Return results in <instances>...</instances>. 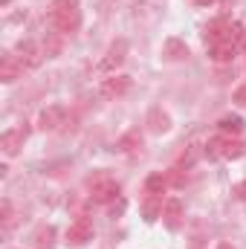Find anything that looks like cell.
Returning <instances> with one entry per match:
<instances>
[{"label": "cell", "mask_w": 246, "mask_h": 249, "mask_svg": "<svg viewBox=\"0 0 246 249\" xmlns=\"http://www.w3.org/2000/svg\"><path fill=\"white\" fill-rule=\"evenodd\" d=\"M145 188H148V194H162V191L168 188V177H165V174H151V177L145 180Z\"/></svg>", "instance_id": "cell-20"}, {"label": "cell", "mask_w": 246, "mask_h": 249, "mask_svg": "<svg viewBox=\"0 0 246 249\" xmlns=\"http://www.w3.org/2000/svg\"><path fill=\"white\" fill-rule=\"evenodd\" d=\"M0 214H3V226L9 229V226H12V220H15V217H12V203H9V200H3V203H0Z\"/></svg>", "instance_id": "cell-21"}, {"label": "cell", "mask_w": 246, "mask_h": 249, "mask_svg": "<svg viewBox=\"0 0 246 249\" xmlns=\"http://www.w3.org/2000/svg\"><path fill=\"white\" fill-rule=\"evenodd\" d=\"M217 127H220L223 136H238V133L244 130V119H241V116H223V119L217 122Z\"/></svg>", "instance_id": "cell-19"}, {"label": "cell", "mask_w": 246, "mask_h": 249, "mask_svg": "<svg viewBox=\"0 0 246 249\" xmlns=\"http://www.w3.org/2000/svg\"><path fill=\"white\" fill-rule=\"evenodd\" d=\"M130 75H110V78H105L102 84H99V96L102 99H122L124 93L130 90Z\"/></svg>", "instance_id": "cell-7"}, {"label": "cell", "mask_w": 246, "mask_h": 249, "mask_svg": "<svg viewBox=\"0 0 246 249\" xmlns=\"http://www.w3.org/2000/svg\"><path fill=\"white\" fill-rule=\"evenodd\" d=\"M206 157H211V160H241L246 157V145L238 139V136H214V139H209V145H206Z\"/></svg>", "instance_id": "cell-2"}, {"label": "cell", "mask_w": 246, "mask_h": 249, "mask_svg": "<svg viewBox=\"0 0 246 249\" xmlns=\"http://www.w3.org/2000/svg\"><path fill=\"white\" fill-rule=\"evenodd\" d=\"M26 136H29V130H26V127H9V130H3V136H0V148H3V154H6V157L20 154V148H23Z\"/></svg>", "instance_id": "cell-8"}, {"label": "cell", "mask_w": 246, "mask_h": 249, "mask_svg": "<svg viewBox=\"0 0 246 249\" xmlns=\"http://www.w3.org/2000/svg\"><path fill=\"white\" fill-rule=\"evenodd\" d=\"M191 3H194V6H211L214 0H191Z\"/></svg>", "instance_id": "cell-24"}, {"label": "cell", "mask_w": 246, "mask_h": 249, "mask_svg": "<svg viewBox=\"0 0 246 249\" xmlns=\"http://www.w3.org/2000/svg\"><path fill=\"white\" fill-rule=\"evenodd\" d=\"M162 220H165V226H168V229H177V226L183 223V200L168 197V200H165V206H162Z\"/></svg>", "instance_id": "cell-11"}, {"label": "cell", "mask_w": 246, "mask_h": 249, "mask_svg": "<svg viewBox=\"0 0 246 249\" xmlns=\"http://www.w3.org/2000/svg\"><path fill=\"white\" fill-rule=\"evenodd\" d=\"M235 197H238V200H244V203H246V180H244V183H238V186H235Z\"/></svg>", "instance_id": "cell-23"}, {"label": "cell", "mask_w": 246, "mask_h": 249, "mask_svg": "<svg viewBox=\"0 0 246 249\" xmlns=\"http://www.w3.org/2000/svg\"><path fill=\"white\" fill-rule=\"evenodd\" d=\"M53 241H55V229H53V226H41V229H35V235H32V247L35 249H50Z\"/></svg>", "instance_id": "cell-18"}, {"label": "cell", "mask_w": 246, "mask_h": 249, "mask_svg": "<svg viewBox=\"0 0 246 249\" xmlns=\"http://www.w3.org/2000/svg\"><path fill=\"white\" fill-rule=\"evenodd\" d=\"M162 206H165L162 194H151V197L145 200V206H142V212H145V220H148V223H154L157 217H162Z\"/></svg>", "instance_id": "cell-16"}, {"label": "cell", "mask_w": 246, "mask_h": 249, "mask_svg": "<svg viewBox=\"0 0 246 249\" xmlns=\"http://www.w3.org/2000/svg\"><path fill=\"white\" fill-rule=\"evenodd\" d=\"M235 105H241V107H246V84H244V87H238V90H235Z\"/></svg>", "instance_id": "cell-22"}, {"label": "cell", "mask_w": 246, "mask_h": 249, "mask_svg": "<svg viewBox=\"0 0 246 249\" xmlns=\"http://www.w3.org/2000/svg\"><path fill=\"white\" fill-rule=\"evenodd\" d=\"M9 3H12V0H0V6H9Z\"/></svg>", "instance_id": "cell-26"}, {"label": "cell", "mask_w": 246, "mask_h": 249, "mask_svg": "<svg viewBox=\"0 0 246 249\" xmlns=\"http://www.w3.org/2000/svg\"><path fill=\"white\" fill-rule=\"evenodd\" d=\"M209 50V58L214 64H226L235 58V53H238V47L235 44H211V47H206Z\"/></svg>", "instance_id": "cell-15"}, {"label": "cell", "mask_w": 246, "mask_h": 249, "mask_svg": "<svg viewBox=\"0 0 246 249\" xmlns=\"http://www.w3.org/2000/svg\"><path fill=\"white\" fill-rule=\"evenodd\" d=\"M226 29H229V18H217V20H211V23L206 26V47H211V44H223Z\"/></svg>", "instance_id": "cell-13"}, {"label": "cell", "mask_w": 246, "mask_h": 249, "mask_svg": "<svg viewBox=\"0 0 246 249\" xmlns=\"http://www.w3.org/2000/svg\"><path fill=\"white\" fill-rule=\"evenodd\" d=\"M119 194H122L119 183L113 177H107V174H99V177L90 180V200L99 203V206H107V203L119 200Z\"/></svg>", "instance_id": "cell-3"}, {"label": "cell", "mask_w": 246, "mask_h": 249, "mask_svg": "<svg viewBox=\"0 0 246 249\" xmlns=\"http://www.w3.org/2000/svg\"><path fill=\"white\" fill-rule=\"evenodd\" d=\"M15 55H18V61L23 64V70H38L41 64H44V50L35 44V41H20L18 47H15Z\"/></svg>", "instance_id": "cell-5"}, {"label": "cell", "mask_w": 246, "mask_h": 249, "mask_svg": "<svg viewBox=\"0 0 246 249\" xmlns=\"http://www.w3.org/2000/svg\"><path fill=\"white\" fill-rule=\"evenodd\" d=\"M50 23L58 35H70L81 23V3L78 0H53L50 6Z\"/></svg>", "instance_id": "cell-1"}, {"label": "cell", "mask_w": 246, "mask_h": 249, "mask_svg": "<svg viewBox=\"0 0 246 249\" xmlns=\"http://www.w3.org/2000/svg\"><path fill=\"white\" fill-rule=\"evenodd\" d=\"M64 116H67V110H64L61 105H50V107L41 110L38 127H41V130H58V127L64 124Z\"/></svg>", "instance_id": "cell-9"}, {"label": "cell", "mask_w": 246, "mask_h": 249, "mask_svg": "<svg viewBox=\"0 0 246 249\" xmlns=\"http://www.w3.org/2000/svg\"><path fill=\"white\" fill-rule=\"evenodd\" d=\"M217 249H232L229 244H217Z\"/></svg>", "instance_id": "cell-25"}, {"label": "cell", "mask_w": 246, "mask_h": 249, "mask_svg": "<svg viewBox=\"0 0 246 249\" xmlns=\"http://www.w3.org/2000/svg\"><path fill=\"white\" fill-rule=\"evenodd\" d=\"M23 75V64L18 61V55H3V61H0V81L3 84H15L18 78Z\"/></svg>", "instance_id": "cell-10"}, {"label": "cell", "mask_w": 246, "mask_h": 249, "mask_svg": "<svg viewBox=\"0 0 246 249\" xmlns=\"http://www.w3.org/2000/svg\"><path fill=\"white\" fill-rule=\"evenodd\" d=\"M162 55H165L168 61H185V58H188V47H185L180 38H168V41L162 44Z\"/></svg>", "instance_id": "cell-14"}, {"label": "cell", "mask_w": 246, "mask_h": 249, "mask_svg": "<svg viewBox=\"0 0 246 249\" xmlns=\"http://www.w3.org/2000/svg\"><path fill=\"white\" fill-rule=\"evenodd\" d=\"M90 241H93V226H90L87 217H78V220L67 229V247L81 249V247H87Z\"/></svg>", "instance_id": "cell-6"}, {"label": "cell", "mask_w": 246, "mask_h": 249, "mask_svg": "<svg viewBox=\"0 0 246 249\" xmlns=\"http://www.w3.org/2000/svg\"><path fill=\"white\" fill-rule=\"evenodd\" d=\"M139 148H142V133L139 130H127L122 139L116 142V151H122V154H133Z\"/></svg>", "instance_id": "cell-17"}, {"label": "cell", "mask_w": 246, "mask_h": 249, "mask_svg": "<svg viewBox=\"0 0 246 249\" xmlns=\"http://www.w3.org/2000/svg\"><path fill=\"white\" fill-rule=\"evenodd\" d=\"M124 58H127V41L119 38V41H113V44L107 47L105 58L99 61V72H116V70L124 64Z\"/></svg>", "instance_id": "cell-4"}, {"label": "cell", "mask_w": 246, "mask_h": 249, "mask_svg": "<svg viewBox=\"0 0 246 249\" xmlns=\"http://www.w3.org/2000/svg\"><path fill=\"white\" fill-rule=\"evenodd\" d=\"M145 124H148V130H151V133H168V127H171V116H168L162 107H151Z\"/></svg>", "instance_id": "cell-12"}]
</instances>
